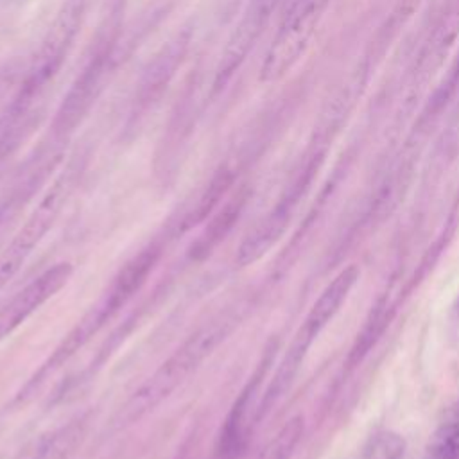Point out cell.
Instances as JSON below:
<instances>
[{
	"instance_id": "ba28073f",
	"label": "cell",
	"mask_w": 459,
	"mask_h": 459,
	"mask_svg": "<svg viewBox=\"0 0 459 459\" xmlns=\"http://www.w3.org/2000/svg\"><path fill=\"white\" fill-rule=\"evenodd\" d=\"M459 36V0H446L427 30L407 72L402 93V111H411L429 79L441 68Z\"/></svg>"
},
{
	"instance_id": "7c38bea8",
	"label": "cell",
	"mask_w": 459,
	"mask_h": 459,
	"mask_svg": "<svg viewBox=\"0 0 459 459\" xmlns=\"http://www.w3.org/2000/svg\"><path fill=\"white\" fill-rule=\"evenodd\" d=\"M47 97L29 93L18 86L9 104L0 111V165H4L22 143L34 133L45 117Z\"/></svg>"
},
{
	"instance_id": "30bf717a",
	"label": "cell",
	"mask_w": 459,
	"mask_h": 459,
	"mask_svg": "<svg viewBox=\"0 0 459 459\" xmlns=\"http://www.w3.org/2000/svg\"><path fill=\"white\" fill-rule=\"evenodd\" d=\"M197 90H199L197 79L192 75L185 82L181 93L178 95V100L170 111L165 131L158 143L154 170L160 181L163 183H169L174 179L179 161L183 158V152L194 133L195 120H197V99H199Z\"/></svg>"
},
{
	"instance_id": "ffe728a7",
	"label": "cell",
	"mask_w": 459,
	"mask_h": 459,
	"mask_svg": "<svg viewBox=\"0 0 459 459\" xmlns=\"http://www.w3.org/2000/svg\"><path fill=\"white\" fill-rule=\"evenodd\" d=\"M454 412H455V416L459 418V403H455V407H454Z\"/></svg>"
},
{
	"instance_id": "9c48e42d",
	"label": "cell",
	"mask_w": 459,
	"mask_h": 459,
	"mask_svg": "<svg viewBox=\"0 0 459 459\" xmlns=\"http://www.w3.org/2000/svg\"><path fill=\"white\" fill-rule=\"evenodd\" d=\"M278 5L280 0H247L235 29L231 30L222 48L212 82V95L221 93L230 84L235 72L242 66L247 54L264 34Z\"/></svg>"
},
{
	"instance_id": "d6986e66",
	"label": "cell",
	"mask_w": 459,
	"mask_h": 459,
	"mask_svg": "<svg viewBox=\"0 0 459 459\" xmlns=\"http://www.w3.org/2000/svg\"><path fill=\"white\" fill-rule=\"evenodd\" d=\"M240 0H219V16L221 18H231L235 7L238 5Z\"/></svg>"
},
{
	"instance_id": "8fae6325",
	"label": "cell",
	"mask_w": 459,
	"mask_h": 459,
	"mask_svg": "<svg viewBox=\"0 0 459 459\" xmlns=\"http://www.w3.org/2000/svg\"><path fill=\"white\" fill-rule=\"evenodd\" d=\"M70 276L72 265L68 262H59L20 289L0 308V342L23 325L36 310H39V307L54 298L68 283Z\"/></svg>"
},
{
	"instance_id": "5b68a950",
	"label": "cell",
	"mask_w": 459,
	"mask_h": 459,
	"mask_svg": "<svg viewBox=\"0 0 459 459\" xmlns=\"http://www.w3.org/2000/svg\"><path fill=\"white\" fill-rule=\"evenodd\" d=\"M330 2L332 0L287 2L260 66L262 82H276L296 66L307 52Z\"/></svg>"
},
{
	"instance_id": "52a82bcc",
	"label": "cell",
	"mask_w": 459,
	"mask_h": 459,
	"mask_svg": "<svg viewBox=\"0 0 459 459\" xmlns=\"http://www.w3.org/2000/svg\"><path fill=\"white\" fill-rule=\"evenodd\" d=\"M190 43L192 29L183 27L169 38L142 68L124 126L126 134H134L147 117L158 108L186 57Z\"/></svg>"
},
{
	"instance_id": "7a4b0ae2",
	"label": "cell",
	"mask_w": 459,
	"mask_h": 459,
	"mask_svg": "<svg viewBox=\"0 0 459 459\" xmlns=\"http://www.w3.org/2000/svg\"><path fill=\"white\" fill-rule=\"evenodd\" d=\"M127 0H108L95 36L88 48L82 68L72 81L61 104L57 106L48 136L65 143L70 134L86 118L97 99L100 97L111 70L118 63V48L122 39L124 13Z\"/></svg>"
},
{
	"instance_id": "3957f363",
	"label": "cell",
	"mask_w": 459,
	"mask_h": 459,
	"mask_svg": "<svg viewBox=\"0 0 459 459\" xmlns=\"http://www.w3.org/2000/svg\"><path fill=\"white\" fill-rule=\"evenodd\" d=\"M230 333V319L219 317L199 326L140 385L124 407L127 421L138 420L167 400L213 353Z\"/></svg>"
},
{
	"instance_id": "e0dca14e",
	"label": "cell",
	"mask_w": 459,
	"mask_h": 459,
	"mask_svg": "<svg viewBox=\"0 0 459 459\" xmlns=\"http://www.w3.org/2000/svg\"><path fill=\"white\" fill-rule=\"evenodd\" d=\"M425 459H459V423L441 425L432 434Z\"/></svg>"
},
{
	"instance_id": "277c9868",
	"label": "cell",
	"mask_w": 459,
	"mask_h": 459,
	"mask_svg": "<svg viewBox=\"0 0 459 459\" xmlns=\"http://www.w3.org/2000/svg\"><path fill=\"white\" fill-rule=\"evenodd\" d=\"M359 267L357 265H348L344 267L326 287L325 290L319 294V298L314 301V305L310 307L308 314L305 316L303 323L299 325V328L296 330L260 405H258V412L256 418L260 420L262 416H265L274 403L285 394V391L290 387L292 380L296 378L310 346L314 344V341L317 339V335L325 330V326L335 317V314L339 312V308L342 307V303L346 301L350 290L353 289V285L359 280Z\"/></svg>"
},
{
	"instance_id": "8992f818",
	"label": "cell",
	"mask_w": 459,
	"mask_h": 459,
	"mask_svg": "<svg viewBox=\"0 0 459 459\" xmlns=\"http://www.w3.org/2000/svg\"><path fill=\"white\" fill-rule=\"evenodd\" d=\"M82 169V156H74L66 169L54 179L47 194L41 197L23 226L16 231L9 246L0 255V290L27 262L34 247L43 240L47 231L57 221L66 199L72 194L74 183Z\"/></svg>"
},
{
	"instance_id": "5bb4252c",
	"label": "cell",
	"mask_w": 459,
	"mask_h": 459,
	"mask_svg": "<svg viewBox=\"0 0 459 459\" xmlns=\"http://www.w3.org/2000/svg\"><path fill=\"white\" fill-rule=\"evenodd\" d=\"M244 206V197L237 195L235 199L228 201L224 208L208 222L203 235L197 238V242L192 246V253L195 256H206L231 230L233 222L238 219Z\"/></svg>"
},
{
	"instance_id": "6da1fadb",
	"label": "cell",
	"mask_w": 459,
	"mask_h": 459,
	"mask_svg": "<svg viewBox=\"0 0 459 459\" xmlns=\"http://www.w3.org/2000/svg\"><path fill=\"white\" fill-rule=\"evenodd\" d=\"M357 93H359V86L353 84L351 81H348L344 84V88H341L332 97V100L326 104L325 111L319 117V124L314 131V136H312L296 172L289 179L281 197L278 199L274 208L240 242L237 255H235V262L240 267H246V265L260 260L283 235L296 204L299 203L301 195L308 188L316 170L319 169V163L323 161V156L326 152L330 140L333 138V134L339 129L341 122L344 120L346 113L351 109V104H353Z\"/></svg>"
},
{
	"instance_id": "4fadbf2b",
	"label": "cell",
	"mask_w": 459,
	"mask_h": 459,
	"mask_svg": "<svg viewBox=\"0 0 459 459\" xmlns=\"http://www.w3.org/2000/svg\"><path fill=\"white\" fill-rule=\"evenodd\" d=\"M459 90V52L455 59L452 61L450 68L446 70L443 81L434 88L429 102L425 104L423 111L420 113V118L416 120V134L423 136L441 117V113L446 109V106L452 102Z\"/></svg>"
},
{
	"instance_id": "2e32d148",
	"label": "cell",
	"mask_w": 459,
	"mask_h": 459,
	"mask_svg": "<svg viewBox=\"0 0 459 459\" xmlns=\"http://www.w3.org/2000/svg\"><path fill=\"white\" fill-rule=\"evenodd\" d=\"M405 439L393 430H378L364 445V459H402Z\"/></svg>"
},
{
	"instance_id": "ac0fdd59",
	"label": "cell",
	"mask_w": 459,
	"mask_h": 459,
	"mask_svg": "<svg viewBox=\"0 0 459 459\" xmlns=\"http://www.w3.org/2000/svg\"><path fill=\"white\" fill-rule=\"evenodd\" d=\"M81 432L82 430L79 423H72L66 429H61L41 445L34 459H65L74 450L77 439L81 437Z\"/></svg>"
},
{
	"instance_id": "9a60e30c",
	"label": "cell",
	"mask_w": 459,
	"mask_h": 459,
	"mask_svg": "<svg viewBox=\"0 0 459 459\" xmlns=\"http://www.w3.org/2000/svg\"><path fill=\"white\" fill-rule=\"evenodd\" d=\"M303 418L292 416L285 425L274 434V437L262 448L256 459H290L298 443L303 436Z\"/></svg>"
}]
</instances>
